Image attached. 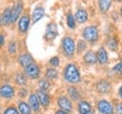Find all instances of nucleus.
I'll list each match as a JSON object with an SVG mask.
<instances>
[{
	"mask_svg": "<svg viewBox=\"0 0 122 114\" xmlns=\"http://www.w3.org/2000/svg\"><path fill=\"white\" fill-rule=\"evenodd\" d=\"M63 77L70 84H77L80 81V74L74 63H69L63 70Z\"/></svg>",
	"mask_w": 122,
	"mask_h": 114,
	"instance_id": "f257e3e1",
	"label": "nucleus"
},
{
	"mask_svg": "<svg viewBox=\"0 0 122 114\" xmlns=\"http://www.w3.org/2000/svg\"><path fill=\"white\" fill-rule=\"evenodd\" d=\"M62 48L67 57H72L75 53V42L71 37H65L62 40Z\"/></svg>",
	"mask_w": 122,
	"mask_h": 114,
	"instance_id": "f03ea898",
	"label": "nucleus"
},
{
	"mask_svg": "<svg viewBox=\"0 0 122 114\" xmlns=\"http://www.w3.org/2000/svg\"><path fill=\"white\" fill-rule=\"evenodd\" d=\"M83 36L85 40H87L89 42H95L98 37V32L95 26H88L86 27L83 32Z\"/></svg>",
	"mask_w": 122,
	"mask_h": 114,
	"instance_id": "7ed1b4c3",
	"label": "nucleus"
},
{
	"mask_svg": "<svg viewBox=\"0 0 122 114\" xmlns=\"http://www.w3.org/2000/svg\"><path fill=\"white\" fill-rule=\"evenodd\" d=\"M97 109L100 111L101 113L103 114H112L113 113V107L111 105V103L107 101H104L102 99L97 103Z\"/></svg>",
	"mask_w": 122,
	"mask_h": 114,
	"instance_id": "20e7f679",
	"label": "nucleus"
},
{
	"mask_svg": "<svg viewBox=\"0 0 122 114\" xmlns=\"http://www.w3.org/2000/svg\"><path fill=\"white\" fill-rule=\"evenodd\" d=\"M25 74L26 76H28L30 78L32 79H36L40 77V68L37 64H35V63H32L30 64L28 67L25 68Z\"/></svg>",
	"mask_w": 122,
	"mask_h": 114,
	"instance_id": "39448f33",
	"label": "nucleus"
},
{
	"mask_svg": "<svg viewBox=\"0 0 122 114\" xmlns=\"http://www.w3.org/2000/svg\"><path fill=\"white\" fill-rule=\"evenodd\" d=\"M58 105L60 107V110H63L66 112H70V111L72 110V104H71V102L68 97L66 96H61L59 97V99H58Z\"/></svg>",
	"mask_w": 122,
	"mask_h": 114,
	"instance_id": "423d86ee",
	"label": "nucleus"
},
{
	"mask_svg": "<svg viewBox=\"0 0 122 114\" xmlns=\"http://www.w3.org/2000/svg\"><path fill=\"white\" fill-rule=\"evenodd\" d=\"M18 62H19V64H20L22 67L26 68V67H28L30 64L34 63V59H33V57H32L30 54H28V53H24V54H20V55H19V58H18Z\"/></svg>",
	"mask_w": 122,
	"mask_h": 114,
	"instance_id": "0eeeda50",
	"label": "nucleus"
},
{
	"mask_svg": "<svg viewBox=\"0 0 122 114\" xmlns=\"http://www.w3.org/2000/svg\"><path fill=\"white\" fill-rule=\"evenodd\" d=\"M15 95V90L10 85H4L0 87V96L4 98H11Z\"/></svg>",
	"mask_w": 122,
	"mask_h": 114,
	"instance_id": "6e6552de",
	"label": "nucleus"
},
{
	"mask_svg": "<svg viewBox=\"0 0 122 114\" xmlns=\"http://www.w3.org/2000/svg\"><path fill=\"white\" fill-rule=\"evenodd\" d=\"M36 95H37V98H39V102L40 104L42 106H48L50 104V96H49L46 92L45 90H42V89H39L37 93H36Z\"/></svg>",
	"mask_w": 122,
	"mask_h": 114,
	"instance_id": "1a4fd4ad",
	"label": "nucleus"
},
{
	"mask_svg": "<svg viewBox=\"0 0 122 114\" xmlns=\"http://www.w3.org/2000/svg\"><path fill=\"white\" fill-rule=\"evenodd\" d=\"M18 27H19V31L22 33L27 32L28 27H30V17L27 15H24L19 18V23H18Z\"/></svg>",
	"mask_w": 122,
	"mask_h": 114,
	"instance_id": "9d476101",
	"label": "nucleus"
},
{
	"mask_svg": "<svg viewBox=\"0 0 122 114\" xmlns=\"http://www.w3.org/2000/svg\"><path fill=\"white\" fill-rule=\"evenodd\" d=\"M28 102H30V109L34 111L35 113H37L40 111V105H41L39 102V98H37V95L36 94H30V98H28Z\"/></svg>",
	"mask_w": 122,
	"mask_h": 114,
	"instance_id": "9b49d317",
	"label": "nucleus"
},
{
	"mask_svg": "<svg viewBox=\"0 0 122 114\" xmlns=\"http://www.w3.org/2000/svg\"><path fill=\"white\" fill-rule=\"evenodd\" d=\"M22 11H23V4L22 2H17L14 6V8L11 9V23L16 22V19H18Z\"/></svg>",
	"mask_w": 122,
	"mask_h": 114,
	"instance_id": "f8f14e48",
	"label": "nucleus"
},
{
	"mask_svg": "<svg viewBox=\"0 0 122 114\" xmlns=\"http://www.w3.org/2000/svg\"><path fill=\"white\" fill-rule=\"evenodd\" d=\"M57 36V27L54 24H49L46 27V32H45V39L46 40H52Z\"/></svg>",
	"mask_w": 122,
	"mask_h": 114,
	"instance_id": "ddd939ff",
	"label": "nucleus"
},
{
	"mask_svg": "<svg viewBox=\"0 0 122 114\" xmlns=\"http://www.w3.org/2000/svg\"><path fill=\"white\" fill-rule=\"evenodd\" d=\"M110 88H111V85L106 80H101L96 85V89L100 93H107L110 90Z\"/></svg>",
	"mask_w": 122,
	"mask_h": 114,
	"instance_id": "4468645a",
	"label": "nucleus"
},
{
	"mask_svg": "<svg viewBox=\"0 0 122 114\" xmlns=\"http://www.w3.org/2000/svg\"><path fill=\"white\" fill-rule=\"evenodd\" d=\"M92 111V106L87 102H79L78 104V112L80 114H87Z\"/></svg>",
	"mask_w": 122,
	"mask_h": 114,
	"instance_id": "2eb2a0df",
	"label": "nucleus"
},
{
	"mask_svg": "<svg viewBox=\"0 0 122 114\" xmlns=\"http://www.w3.org/2000/svg\"><path fill=\"white\" fill-rule=\"evenodd\" d=\"M75 19H76L78 23H80V24L85 23L87 20V13H86V10L79 9L78 11L76 13V15H75Z\"/></svg>",
	"mask_w": 122,
	"mask_h": 114,
	"instance_id": "dca6fc26",
	"label": "nucleus"
},
{
	"mask_svg": "<svg viewBox=\"0 0 122 114\" xmlns=\"http://www.w3.org/2000/svg\"><path fill=\"white\" fill-rule=\"evenodd\" d=\"M84 60H85L86 63H89V64L96 63V61H97V54H95L93 51H88V52H86V54H85Z\"/></svg>",
	"mask_w": 122,
	"mask_h": 114,
	"instance_id": "f3484780",
	"label": "nucleus"
},
{
	"mask_svg": "<svg viewBox=\"0 0 122 114\" xmlns=\"http://www.w3.org/2000/svg\"><path fill=\"white\" fill-rule=\"evenodd\" d=\"M107 59H109V57H107V53L105 51V49L101 48L100 50L97 51V60L100 61V63L105 64V63L107 62Z\"/></svg>",
	"mask_w": 122,
	"mask_h": 114,
	"instance_id": "a211bd4d",
	"label": "nucleus"
},
{
	"mask_svg": "<svg viewBox=\"0 0 122 114\" xmlns=\"http://www.w3.org/2000/svg\"><path fill=\"white\" fill-rule=\"evenodd\" d=\"M43 16H44V8H42V7L35 8L34 11H33V23H37Z\"/></svg>",
	"mask_w": 122,
	"mask_h": 114,
	"instance_id": "6ab92c4d",
	"label": "nucleus"
},
{
	"mask_svg": "<svg viewBox=\"0 0 122 114\" xmlns=\"http://www.w3.org/2000/svg\"><path fill=\"white\" fill-rule=\"evenodd\" d=\"M30 111H32L30 106L25 102H20L18 104V112L20 114H30Z\"/></svg>",
	"mask_w": 122,
	"mask_h": 114,
	"instance_id": "aec40b11",
	"label": "nucleus"
},
{
	"mask_svg": "<svg viewBox=\"0 0 122 114\" xmlns=\"http://www.w3.org/2000/svg\"><path fill=\"white\" fill-rule=\"evenodd\" d=\"M1 20H2V23H4L5 25H7V24H10V23H11V8H7L6 10H5L4 14H2Z\"/></svg>",
	"mask_w": 122,
	"mask_h": 114,
	"instance_id": "412c9836",
	"label": "nucleus"
},
{
	"mask_svg": "<svg viewBox=\"0 0 122 114\" xmlns=\"http://www.w3.org/2000/svg\"><path fill=\"white\" fill-rule=\"evenodd\" d=\"M111 2H112V0H98V7L102 11H106V10H109Z\"/></svg>",
	"mask_w": 122,
	"mask_h": 114,
	"instance_id": "4be33fe9",
	"label": "nucleus"
},
{
	"mask_svg": "<svg viewBox=\"0 0 122 114\" xmlns=\"http://www.w3.org/2000/svg\"><path fill=\"white\" fill-rule=\"evenodd\" d=\"M68 93H69L70 97H71L74 101H77V99L79 98V94H78L77 89H76L75 87H69L68 88Z\"/></svg>",
	"mask_w": 122,
	"mask_h": 114,
	"instance_id": "5701e85b",
	"label": "nucleus"
},
{
	"mask_svg": "<svg viewBox=\"0 0 122 114\" xmlns=\"http://www.w3.org/2000/svg\"><path fill=\"white\" fill-rule=\"evenodd\" d=\"M15 79H16V83L18 84V85H25L26 84V77H25V75L24 74H17L16 75V77H15Z\"/></svg>",
	"mask_w": 122,
	"mask_h": 114,
	"instance_id": "b1692460",
	"label": "nucleus"
},
{
	"mask_svg": "<svg viewBox=\"0 0 122 114\" xmlns=\"http://www.w3.org/2000/svg\"><path fill=\"white\" fill-rule=\"evenodd\" d=\"M67 24H68V26L71 28V30H74L75 26H76V23H75V18L72 15H68V17H67Z\"/></svg>",
	"mask_w": 122,
	"mask_h": 114,
	"instance_id": "393cba45",
	"label": "nucleus"
},
{
	"mask_svg": "<svg viewBox=\"0 0 122 114\" xmlns=\"http://www.w3.org/2000/svg\"><path fill=\"white\" fill-rule=\"evenodd\" d=\"M50 86H51L50 81L45 80V79L40 81V89H42V90H48L49 88H50Z\"/></svg>",
	"mask_w": 122,
	"mask_h": 114,
	"instance_id": "a878e982",
	"label": "nucleus"
},
{
	"mask_svg": "<svg viewBox=\"0 0 122 114\" xmlns=\"http://www.w3.org/2000/svg\"><path fill=\"white\" fill-rule=\"evenodd\" d=\"M46 77L49 79H56L58 77L57 71L54 70V69H48L46 70Z\"/></svg>",
	"mask_w": 122,
	"mask_h": 114,
	"instance_id": "bb28decb",
	"label": "nucleus"
},
{
	"mask_svg": "<svg viewBox=\"0 0 122 114\" xmlns=\"http://www.w3.org/2000/svg\"><path fill=\"white\" fill-rule=\"evenodd\" d=\"M107 44H109V48L111 49L112 51H114V50H117V49H118V42H117V40H114V39L110 40Z\"/></svg>",
	"mask_w": 122,
	"mask_h": 114,
	"instance_id": "cd10ccee",
	"label": "nucleus"
},
{
	"mask_svg": "<svg viewBox=\"0 0 122 114\" xmlns=\"http://www.w3.org/2000/svg\"><path fill=\"white\" fill-rule=\"evenodd\" d=\"M16 51H17V48H16V42L11 41V42L9 43V52H10V54H14V53H16Z\"/></svg>",
	"mask_w": 122,
	"mask_h": 114,
	"instance_id": "c85d7f7f",
	"label": "nucleus"
},
{
	"mask_svg": "<svg viewBox=\"0 0 122 114\" xmlns=\"http://www.w3.org/2000/svg\"><path fill=\"white\" fill-rule=\"evenodd\" d=\"M4 114H19V112H18V110H16L15 107H8L7 110L5 111Z\"/></svg>",
	"mask_w": 122,
	"mask_h": 114,
	"instance_id": "c756f323",
	"label": "nucleus"
},
{
	"mask_svg": "<svg viewBox=\"0 0 122 114\" xmlns=\"http://www.w3.org/2000/svg\"><path fill=\"white\" fill-rule=\"evenodd\" d=\"M113 70L118 74H122V62H119L118 64H115L113 67Z\"/></svg>",
	"mask_w": 122,
	"mask_h": 114,
	"instance_id": "7c9ffc66",
	"label": "nucleus"
},
{
	"mask_svg": "<svg viewBox=\"0 0 122 114\" xmlns=\"http://www.w3.org/2000/svg\"><path fill=\"white\" fill-rule=\"evenodd\" d=\"M50 63H51V66H53V67H58L59 66V58L53 57L52 59L50 60Z\"/></svg>",
	"mask_w": 122,
	"mask_h": 114,
	"instance_id": "2f4dec72",
	"label": "nucleus"
},
{
	"mask_svg": "<svg viewBox=\"0 0 122 114\" xmlns=\"http://www.w3.org/2000/svg\"><path fill=\"white\" fill-rule=\"evenodd\" d=\"M85 48H86V44H85V42H83V41H79V43H78V52H81Z\"/></svg>",
	"mask_w": 122,
	"mask_h": 114,
	"instance_id": "473e14b6",
	"label": "nucleus"
},
{
	"mask_svg": "<svg viewBox=\"0 0 122 114\" xmlns=\"http://www.w3.org/2000/svg\"><path fill=\"white\" fill-rule=\"evenodd\" d=\"M117 114H122V103L117 105Z\"/></svg>",
	"mask_w": 122,
	"mask_h": 114,
	"instance_id": "72a5a7b5",
	"label": "nucleus"
},
{
	"mask_svg": "<svg viewBox=\"0 0 122 114\" xmlns=\"http://www.w3.org/2000/svg\"><path fill=\"white\" fill-rule=\"evenodd\" d=\"M4 43H5V36L2 34H0V48L4 45Z\"/></svg>",
	"mask_w": 122,
	"mask_h": 114,
	"instance_id": "f704fd0d",
	"label": "nucleus"
},
{
	"mask_svg": "<svg viewBox=\"0 0 122 114\" xmlns=\"http://www.w3.org/2000/svg\"><path fill=\"white\" fill-rule=\"evenodd\" d=\"M56 114H69V113L66 112V111H63V110H59V111H57V113Z\"/></svg>",
	"mask_w": 122,
	"mask_h": 114,
	"instance_id": "c9c22d12",
	"label": "nucleus"
},
{
	"mask_svg": "<svg viewBox=\"0 0 122 114\" xmlns=\"http://www.w3.org/2000/svg\"><path fill=\"white\" fill-rule=\"evenodd\" d=\"M119 95H120V97H122V86L120 87V89H119Z\"/></svg>",
	"mask_w": 122,
	"mask_h": 114,
	"instance_id": "e433bc0d",
	"label": "nucleus"
},
{
	"mask_svg": "<svg viewBox=\"0 0 122 114\" xmlns=\"http://www.w3.org/2000/svg\"><path fill=\"white\" fill-rule=\"evenodd\" d=\"M87 114H94V111L92 110V111H91V112H89V113H87Z\"/></svg>",
	"mask_w": 122,
	"mask_h": 114,
	"instance_id": "4c0bfd02",
	"label": "nucleus"
},
{
	"mask_svg": "<svg viewBox=\"0 0 122 114\" xmlns=\"http://www.w3.org/2000/svg\"><path fill=\"white\" fill-rule=\"evenodd\" d=\"M0 23H1V17H0Z\"/></svg>",
	"mask_w": 122,
	"mask_h": 114,
	"instance_id": "58836bf2",
	"label": "nucleus"
},
{
	"mask_svg": "<svg viewBox=\"0 0 122 114\" xmlns=\"http://www.w3.org/2000/svg\"><path fill=\"white\" fill-rule=\"evenodd\" d=\"M121 13H122V7H121Z\"/></svg>",
	"mask_w": 122,
	"mask_h": 114,
	"instance_id": "ea45409f",
	"label": "nucleus"
},
{
	"mask_svg": "<svg viewBox=\"0 0 122 114\" xmlns=\"http://www.w3.org/2000/svg\"><path fill=\"white\" fill-rule=\"evenodd\" d=\"M118 1H122V0H118Z\"/></svg>",
	"mask_w": 122,
	"mask_h": 114,
	"instance_id": "a19ab883",
	"label": "nucleus"
}]
</instances>
